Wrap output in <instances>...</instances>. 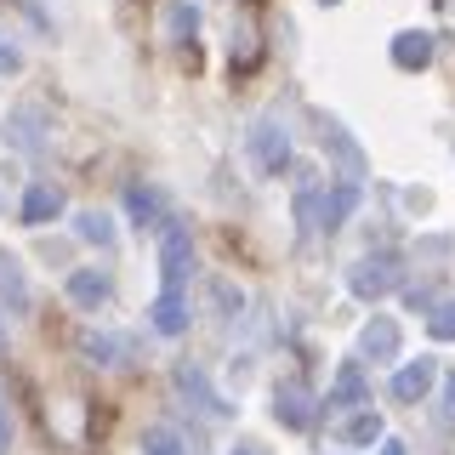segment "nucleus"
<instances>
[{
    "label": "nucleus",
    "mask_w": 455,
    "mask_h": 455,
    "mask_svg": "<svg viewBox=\"0 0 455 455\" xmlns=\"http://www.w3.org/2000/svg\"><path fill=\"white\" fill-rule=\"evenodd\" d=\"M398 284H404V262H398L393 251H370L353 262V274H347V291L359 296V302H381V296H393Z\"/></svg>",
    "instance_id": "1"
},
{
    "label": "nucleus",
    "mask_w": 455,
    "mask_h": 455,
    "mask_svg": "<svg viewBox=\"0 0 455 455\" xmlns=\"http://www.w3.org/2000/svg\"><path fill=\"white\" fill-rule=\"evenodd\" d=\"M251 160H256V171L279 177V171L291 165V132H284L279 120H256L251 125Z\"/></svg>",
    "instance_id": "2"
},
{
    "label": "nucleus",
    "mask_w": 455,
    "mask_h": 455,
    "mask_svg": "<svg viewBox=\"0 0 455 455\" xmlns=\"http://www.w3.org/2000/svg\"><path fill=\"white\" fill-rule=\"evenodd\" d=\"M160 274H165V291H177L194 274V234L182 222H165V234H160Z\"/></svg>",
    "instance_id": "3"
},
{
    "label": "nucleus",
    "mask_w": 455,
    "mask_h": 455,
    "mask_svg": "<svg viewBox=\"0 0 455 455\" xmlns=\"http://www.w3.org/2000/svg\"><path fill=\"white\" fill-rule=\"evenodd\" d=\"M274 416L291 427V433H307L313 427V416H319V398H313L302 381H284V387L274 393Z\"/></svg>",
    "instance_id": "4"
},
{
    "label": "nucleus",
    "mask_w": 455,
    "mask_h": 455,
    "mask_svg": "<svg viewBox=\"0 0 455 455\" xmlns=\"http://www.w3.org/2000/svg\"><path fill=\"white\" fill-rule=\"evenodd\" d=\"M398 347H404V331H398V319H370L364 324V336H359V353L364 359H376V364H393L398 359Z\"/></svg>",
    "instance_id": "5"
},
{
    "label": "nucleus",
    "mask_w": 455,
    "mask_h": 455,
    "mask_svg": "<svg viewBox=\"0 0 455 455\" xmlns=\"http://www.w3.org/2000/svg\"><path fill=\"white\" fill-rule=\"evenodd\" d=\"M80 353L92 364H132L137 359V341L132 336H114V331H85L80 336Z\"/></svg>",
    "instance_id": "6"
},
{
    "label": "nucleus",
    "mask_w": 455,
    "mask_h": 455,
    "mask_svg": "<svg viewBox=\"0 0 455 455\" xmlns=\"http://www.w3.org/2000/svg\"><path fill=\"white\" fill-rule=\"evenodd\" d=\"M438 387V359H416V364H398L393 376V398H404V404H421L427 393Z\"/></svg>",
    "instance_id": "7"
},
{
    "label": "nucleus",
    "mask_w": 455,
    "mask_h": 455,
    "mask_svg": "<svg viewBox=\"0 0 455 455\" xmlns=\"http://www.w3.org/2000/svg\"><path fill=\"white\" fill-rule=\"evenodd\" d=\"M438 40L427 35V28H404V35H393V63L404 68V75H421L427 63H433Z\"/></svg>",
    "instance_id": "8"
},
{
    "label": "nucleus",
    "mask_w": 455,
    "mask_h": 455,
    "mask_svg": "<svg viewBox=\"0 0 455 455\" xmlns=\"http://www.w3.org/2000/svg\"><path fill=\"white\" fill-rule=\"evenodd\" d=\"M108 296H114V279L103 267H75V274H68V302L75 307H103Z\"/></svg>",
    "instance_id": "9"
},
{
    "label": "nucleus",
    "mask_w": 455,
    "mask_h": 455,
    "mask_svg": "<svg viewBox=\"0 0 455 455\" xmlns=\"http://www.w3.org/2000/svg\"><path fill=\"white\" fill-rule=\"evenodd\" d=\"M0 307L23 313L28 307V279H23V262L12 256L6 245H0Z\"/></svg>",
    "instance_id": "10"
},
{
    "label": "nucleus",
    "mask_w": 455,
    "mask_h": 455,
    "mask_svg": "<svg viewBox=\"0 0 455 455\" xmlns=\"http://www.w3.org/2000/svg\"><path fill=\"white\" fill-rule=\"evenodd\" d=\"M148 319H154V331H160V336H182V331H188V319H194V307L182 302V291H165L160 302L148 307Z\"/></svg>",
    "instance_id": "11"
},
{
    "label": "nucleus",
    "mask_w": 455,
    "mask_h": 455,
    "mask_svg": "<svg viewBox=\"0 0 455 455\" xmlns=\"http://www.w3.org/2000/svg\"><path fill=\"white\" fill-rule=\"evenodd\" d=\"M347 404H364V364H341L331 381V398L319 410H347Z\"/></svg>",
    "instance_id": "12"
},
{
    "label": "nucleus",
    "mask_w": 455,
    "mask_h": 455,
    "mask_svg": "<svg viewBox=\"0 0 455 455\" xmlns=\"http://www.w3.org/2000/svg\"><path fill=\"white\" fill-rule=\"evenodd\" d=\"M177 393L182 398H199V404H205V416H228V404L211 393V381H205V370H199V364H177Z\"/></svg>",
    "instance_id": "13"
},
{
    "label": "nucleus",
    "mask_w": 455,
    "mask_h": 455,
    "mask_svg": "<svg viewBox=\"0 0 455 455\" xmlns=\"http://www.w3.org/2000/svg\"><path fill=\"white\" fill-rule=\"evenodd\" d=\"M353 205H359V182H336V194H324L319 205V228H341L353 217Z\"/></svg>",
    "instance_id": "14"
},
{
    "label": "nucleus",
    "mask_w": 455,
    "mask_h": 455,
    "mask_svg": "<svg viewBox=\"0 0 455 455\" xmlns=\"http://www.w3.org/2000/svg\"><path fill=\"white\" fill-rule=\"evenodd\" d=\"M336 438H341V444H376V438H381V410H359V416H347L336 427Z\"/></svg>",
    "instance_id": "15"
},
{
    "label": "nucleus",
    "mask_w": 455,
    "mask_h": 455,
    "mask_svg": "<svg viewBox=\"0 0 455 455\" xmlns=\"http://www.w3.org/2000/svg\"><path fill=\"white\" fill-rule=\"evenodd\" d=\"M57 211H63V194H57L52 182H35L28 199H23V222H52Z\"/></svg>",
    "instance_id": "16"
},
{
    "label": "nucleus",
    "mask_w": 455,
    "mask_h": 455,
    "mask_svg": "<svg viewBox=\"0 0 455 455\" xmlns=\"http://www.w3.org/2000/svg\"><path fill=\"white\" fill-rule=\"evenodd\" d=\"M6 132L18 137V148H28V154H35V148H40V137H46V114H35V108H18V114L6 120Z\"/></svg>",
    "instance_id": "17"
},
{
    "label": "nucleus",
    "mask_w": 455,
    "mask_h": 455,
    "mask_svg": "<svg viewBox=\"0 0 455 455\" xmlns=\"http://www.w3.org/2000/svg\"><path fill=\"white\" fill-rule=\"evenodd\" d=\"M165 35L171 40L199 35V6H194V0H171V6H165Z\"/></svg>",
    "instance_id": "18"
},
{
    "label": "nucleus",
    "mask_w": 455,
    "mask_h": 455,
    "mask_svg": "<svg viewBox=\"0 0 455 455\" xmlns=\"http://www.w3.org/2000/svg\"><path fill=\"white\" fill-rule=\"evenodd\" d=\"M125 205H132L137 222H160V217H165V199L154 194V188H142V182H132V188H125Z\"/></svg>",
    "instance_id": "19"
},
{
    "label": "nucleus",
    "mask_w": 455,
    "mask_h": 455,
    "mask_svg": "<svg viewBox=\"0 0 455 455\" xmlns=\"http://www.w3.org/2000/svg\"><path fill=\"white\" fill-rule=\"evenodd\" d=\"M324 148H331V154H341V165H347V171H364V154L347 142V132H341L336 120H324Z\"/></svg>",
    "instance_id": "20"
},
{
    "label": "nucleus",
    "mask_w": 455,
    "mask_h": 455,
    "mask_svg": "<svg viewBox=\"0 0 455 455\" xmlns=\"http://www.w3.org/2000/svg\"><path fill=\"white\" fill-rule=\"evenodd\" d=\"M80 239H85V245H114V222L103 217V211H80Z\"/></svg>",
    "instance_id": "21"
},
{
    "label": "nucleus",
    "mask_w": 455,
    "mask_h": 455,
    "mask_svg": "<svg viewBox=\"0 0 455 455\" xmlns=\"http://www.w3.org/2000/svg\"><path fill=\"white\" fill-rule=\"evenodd\" d=\"M142 455H188V450H182L177 427H148L142 433Z\"/></svg>",
    "instance_id": "22"
},
{
    "label": "nucleus",
    "mask_w": 455,
    "mask_h": 455,
    "mask_svg": "<svg viewBox=\"0 0 455 455\" xmlns=\"http://www.w3.org/2000/svg\"><path fill=\"white\" fill-rule=\"evenodd\" d=\"M427 331H433L438 341H455V302H444L433 313V319H427Z\"/></svg>",
    "instance_id": "23"
},
{
    "label": "nucleus",
    "mask_w": 455,
    "mask_h": 455,
    "mask_svg": "<svg viewBox=\"0 0 455 455\" xmlns=\"http://www.w3.org/2000/svg\"><path fill=\"white\" fill-rule=\"evenodd\" d=\"M438 421H444L450 433H455V370L444 376V404H438Z\"/></svg>",
    "instance_id": "24"
},
{
    "label": "nucleus",
    "mask_w": 455,
    "mask_h": 455,
    "mask_svg": "<svg viewBox=\"0 0 455 455\" xmlns=\"http://www.w3.org/2000/svg\"><path fill=\"white\" fill-rule=\"evenodd\" d=\"M23 68V52L18 46H6V40H0V75H18Z\"/></svg>",
    "instance_id": "25"
},
{
    "label": "nucleus",
    "mask_w": 455,
    "mask_h": 455,
    "mask_svg": "<svg viewBox=\"0 0 455 455\" xmlns=\"http://www.w3.org/2000/svg\"><path fill=\"white\" fill-rule=\"evenodd\" d=\"M12 450V410H6V393H0V455Z\"/></svg>",
    "instance_id": "26"
},
{
    "label": "nucleus",
    "mask_w": 455,
    "mask_h": 455,
    "mask_svg": "<svg viewBox=\"0 0 455 455\" xmlns=\"http://www.w3.org/2000/svg\"><path fill=\"white\" fill-rule=\"evenodd\" d=\"M228 455H267V450H262V444H234Z\"/></svg>",
    "instance_id": "27"
},
{
    "label": "nucleus",
    "mask_w": 455,
    "mask_h": 455,
    "mask_svg": "<svg viewBox=\"0 0 455 455\" xmlns=\"http://www.w3.org/2000/svg\"><path fill=\"white\" fill-rule=\"evenodd\" d=\"M381 455H410V450L398 444V438H387V444H381Z\"/></svg>",
    "instance_id": "28"
},
{
    "label": "nucleus",
    "mask_w": 455,
    "mask_h": 455,
    "mask_svg": "<svg viewBox=\"0 0 455 455\" xmlns=\"http://www.w3.org/2000/svg\"><path fill=\"white\" fill-rule=\"evenodd\" d=\"M0 347H6V324H0Z\"/></svg>",
    "instance_id": "29"
},
{
    "label": "nucleus",
    "mask_w": 455,
    "mask_h": 455,
    "mask_svg": "<svg viewBox=\"0 0 455 455\" xmlns=\"http://www.w3.org/2000/svg\"><path fill=\"white\" fill-rule=\"evenodd\" d=\"M324 6H336V0H324Z\"/></svg>",
    "instance_id": "30"
}]
</instances>
